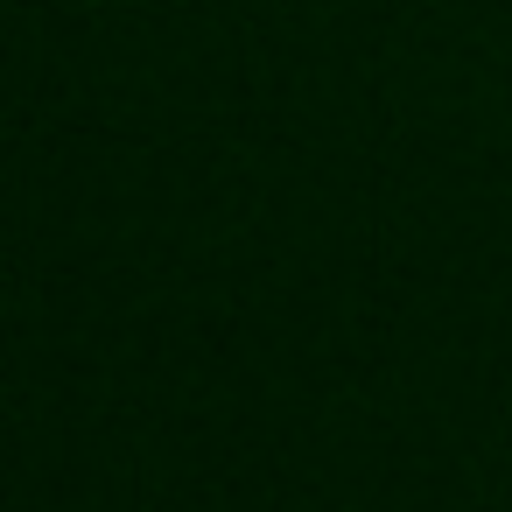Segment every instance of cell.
Segmentation results:
<instances>
[]
</instances>
